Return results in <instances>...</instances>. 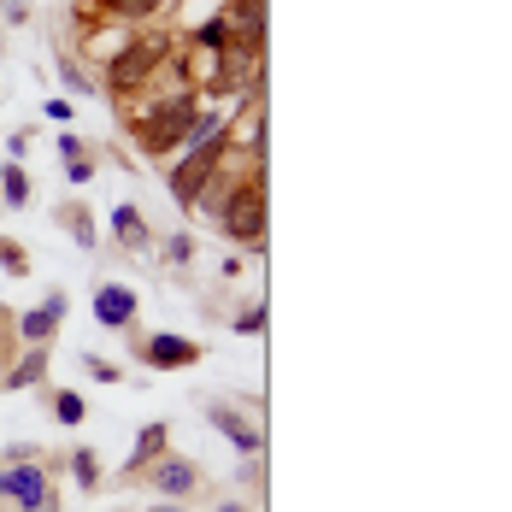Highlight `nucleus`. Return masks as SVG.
Listing matches in <instances>:
<instances>
[{"label": "nucleus", "instance_id": "nucleus-8", "mask_svg": "<svg viewBox=\"0 0 512 512\" xmlns=\"http://www.w3.org/2000/svg\"><path fill=\"white\" fill-rule=\"evenodd\" d=\"M95 318H101L106 330H124V324H136V295L124 289V283H112L95 295Z\"/></svg>", "mask_w": 512, "mask_h": 512}, {"label": "nucleus", "instance_id": "nucleus-9", "mask_svg": "<svg viewBox=\"0 0 512 512\" xmlns=\"http://www.w3.org/2000/svg\"><path fill=\"white\" fill-rule=\"evenodd\" d=\"M159 495H189L195 483H201V471H195V460H183V454H159Z\"/></svg>", "mask_w": 512, "mask_h": 512}, {"label": "nucleus", "instance_id": "nucleus-20", "mask_svg": "<svg viewBox=\"0 0 512 512\" xmlns=\"http://www.w3.org/2000/svg\"><path fill=\"white\" fill-rule=\"evenodd\" d=\"M83 371H89L95 383H118V365H106V359H95V354H83Z\"/></svg>", "mask_w": 512, "mask_h": 512}, {"label": "nucleus", "instance_id": "nucleus-24", "mask_svg": "<svg viewBox=\"0 0 512 512\" xmlns=\"http://www.w3.org/2000/svg\"><path fill=\"white\" fill-rule=\"evenodd\" d=\"M224 512H248V507H242V501H230V507H224Z\"/></svg>", "mask_w": 512, "mask_h": 512}, {"label": "nucleus", "instance_id": "nucleus-4", "mask_svg": "<svg viewBox=\"0 0 512 512\" xmlns=\"http://www.w3.org/2000/svg\"><path fill=\"white\" fill-rule=\"evenodd\" d=\"M159 65H165V42H159V36H142V42H130V48L112 59V89H142V83L154 77Z\"/></svg>", "mask_w": 512, "mask_h": 512}, {"label": "nucleus", "instance_id": "nucleus-6", "mask_svg": "<svg viewBox=\"0 0 512 512\" xmlns=\"http://www.w3.org/2000/svg\"><path fill=\"white\" fill-rule=\"evenodd\" d=\"M59 324H65V295H48L36 312H24V318H18V336H24V342H53V330H59Z\"/></svg>", "mask_w": 512, "mask_h": 512}, {"label": "nucleus", "instance_id": "nucleus-15", "mask_svg": "<svg viewBox=\"0 0 512 512\" xmlns=\"http://www.w3.org/2000/svg\"><path fill=\"white\" fill-rule=\"evenodd\" d=\"M0 195H6V206H24L30 201V177H24L18 165H6V171H0Z\"/></svg>", "mask_w": 512, "mask_h": 512}, {"label": "nucleus", "instance_id": "nucleus-13", "mask_svg": "<svg viewBox=\"0 0 512 512\" xmlns=\"http://www.w3.org/2000/svg\"><path fill=\"white\" fill-rule=\"evenodd\" d=\"M112 230H118L124 248H148V224H142L136 206H118V212H112Z\"/></svg>", "mask_w": 512, "mask_h": 512}, {"label": "nucleus", "instance_id": "nucleus-22", "mask_svg": "<svg viewBox=\"0 0 512 512\" xmlns=\"http://www.w3.org/2000/svg\"><path fill=\"white\" fill-rule=\"evenodd\" d=\"M236 330H242V336H259V330H265V307L242 312V318H236Z\"/></svg>", "mask_w": 512, "mask_h": 512}, {"label": "nucleus", "instance_id": "nucleus-14", "mask_svg": "<svg viewBox=\"0 0 512 512\" xmlns=\"http://www.w3.org/2000/svg\"><path fill=\"white\" fill-rule=\"evenodd\" d=\"M71 477H77L83 495H95V489H101V454H95V448H77V454H71Z\"/></svg>", "mask_w": 512, "mask_h": 512}, {"label": "nucleus", "instance_id": "nucleus-7", "mask_svg": "<svg viewBox=\"0 0 512 512\" xmlns=\"http://www.w3.org/2000/svg\"><path fill=\"white\" fill-rule=\"evenodd\" d=\"M142 359L159 365V371H183V365H195V359H201V348H195V342H183V336H154V342L142 348Z\"/></svg>", "mask_w": 512, "mask_h": 512}, {"label": "nucleus", "instance_id": "nucleus-10", "mask_svg": "<svg viewBox=\"0 0 512 512\" xmlns=\"http://www.w3.org/2000/svg\"><path fill=\"white\" fill-rule=\"evenodd\" d=\"M165 454V424H148L142 436H136V448H130V460H124V477H148V465Z\"/></svg>", "mask_w": 512, "mask_h": 512}, {"label": "nucleus", "instance_id": "nucleus-17", "mask_svg": "<svg viewBox=\"0 0 512 512\" xmlns=\"http://www.w3.org/2000/svg\"><path fill=\"white\" fill-rule=\"evenodd\" d=\"M53 412H59V424H83V395H53Z\"/></svg>", "mask_w": 512, "mask_h": 512}, {"label": "nucleus", "instance_id": "nucleus-3", "mask_svg": "<svg viewBox=\"0 0 512 512\" xmlns=\"http://www.w3.org/2000/svg\"><path fill=\"white\" fill-rule=\"evenodd\" d=\"M218 136H224V130H212V136H201V142H189V159L171 171V195H177V206L201 201V183L212 177V165H218Z\"/></svg>", "mask_w": 512, "mask_h": 512}, {"label": "nucleus", "instance_id": "nucleus-23", "mask_svg": "<svg viewBox=\"0 0 512 512\" xmlns=\"http://www.w3.org/2000/svg\"><path fill=\"white\" fill-rule=\"evenodd\" d=\"M24 512H53V501H42V507H24Z\"/></svg>", "mask_w": 512, "mask_h": 512}, {"label": "nucleus", "instance_id": "nucleus-12", "mask_svg": "<svg viewBox=\"0 0 512 512\" xmlns=\"http://www.w3.org/2000/svg\"><path fill=\"white\" fill-rule=\"evenodd\" d=\"M42 371H48V342H30V354L12 365V377H6V383H12V389H36V383H42Z\"/></svg>", "mask_w": 512, "mask_h": 512}, {"label": "nucleus", "instance_id": "nucleus-16", "mask_svg": "<svg viewBox=\"0 0 512 512\" xmlns=\"http://www.w3.org/2000/svg\"><path fill=\"white\" fill-rule=\"evenodd\" d=\"M201 48L206 53H224V48H230V24H224V18H212V24L201 30Z\"/></svg>", "mask_w": 512, "mask_h": 512}, {"label": "nucleus", "instance_id": "nucleus-21", "mask_svg": "<svg viewBox=\"0 0 512 512\" xmlns=\"http://www.w3.org/2000/svg\"><path fill=\"white\" fill-rule=\"evenodd\" d=\"M106 6H118V12H130V18H148V12L165 6V0H106Z\"/></svg>", "mask_w": 512, "mask_h": 512}, {"label": "nucleus", "instance_id": "nucleus-18", "mask_svg": "<svg viewBox=\"0 0 512 512\" xmlns=\"http://www.w3.org/2000/svg\"><path fill=\"white\" fill-rule=\"evenodd\" d=\"M0 265H6L12 277H24V271H30V259H24V248H12V242H0Z\"/></svg>", "mask_w": 512, "mask_h": 512}, {"label": "nucleus", "instance_id": "nucleus-19", "mask_svg": "<svg viewBox=\"0 0 512 512\" xmlns=\"http://www.w3.org/2000/svg\"><path fill=\"white\" fill-rule=\"evenodd\" d=\"M71 230H77V242H83V248H95V224H89V212H83V206H71Z\"/></svg>", "mask_w": 512, "mask_h": 512}, {"label": "nucleus", "instance_id": "nucleus-26", "mask_svg": "<svg viewBox=\"0 0 512 512\" xmlns=\"http://www.w3.org/2000/svg\"><path fill=\"white\" fill-rule=\"evenodd\" d=\"M0 330H6V312H0Z\"/></svg>", "mask_w": 512, "mask_h": 512}, {"label": "nucleus", "instance_id": "nucleus-5", "mask_svg": "<svg viewBox=\"0 0 512 512\" xmlns=\"http://www.w3.org/2000/svg\"><path fill=\"white\" fill-rule=\"evenodd\" d=\"M0 495H12L18 507H42L48 501V477L36 465H12V471H0Z\"/></svg>", "mask_w": 512, "mask_h": 512}, {"label": "nucleus", "instance_id": "nucleus-1", "mask_svg": "<svg viewBox=\"0 0 512 512\" xmlns=\"http://www.w3.org/2000/svg\"><path fill=\"white\" fill-rule=\"evenodd\" d=\"M224 230H230V242L259 248V236H265V189H259V183L230 189V201H224Z\"/></svg>", "mask_w": 512, "mask_h": 512}, {"label": "nucleus", "instance_id": "nucleus-11", "mask_svg": "<svg viewBox=\"0 0 512 512\" xmlns=\"http://www.w3.org/2000/svg\"><path fill=\"white\" fill-rule=\"evenodd\" d=\"M206 412H212V424H218V430H224V436H230V442H236L242 454H259V430H248V418H242V412L218 407V401H212Z\"/></svg>", "mask_w": 512, "mask_h": 512}, {"label": "nucleus", "instance_id": "nucleus-25", "mask_svg": "<svg viewBox=\"0 0 512 512\" xmlns=\"http://www.w3.org/2000/svg\"><path fill=\"white\" fill-rule=\"evenodd\" d=\"M154 512H177V507H171V501H159V507H154Z\"/></svg>", "mask_w": 512, "mask_h": 512}, {"label": "nucleus", "instance_id": "nucleus-2", "mask_svg": "<svg viewBox=\"0 0 512 512\" xmlns=\"http://www.w3.org/2000/svg\"><path fill=\"white\" fill-rule=\"evenodd\" d=\"M189 124H195V101H189V95H171L165 112H154V118L142 124V148H148V154L183 148V142H189Z\"/></svg>", "mask_w": 512, "mask_h": 512}]
</instances>
